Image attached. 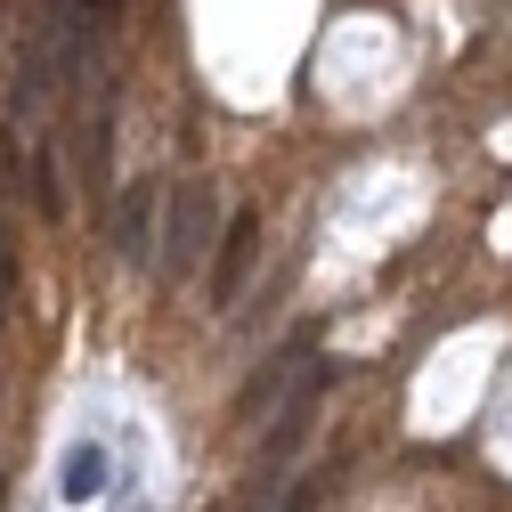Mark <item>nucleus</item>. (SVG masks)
<instances>
[{
    "instance_id": "obj_6",
    "label": "nucleus",
    "mask_w": 512,
    "mask_h": 512,
    "mask_svg": "<svg viewBox=\"0 0 512 512\" xmlns=\"http://www.w3.org/2000/svg\"><path fill=\"white\" fill-rule=\"evenodd\" d=\"M114 9H122V0H74L66 25H57V66H82V49L114 25Z\"/></svg>"
},
{
    "instance_id": "obj_3",
    "label": "nucleus",
    "mask_w": 512,
    "mask_h": 512,
    "mask_svg": "<svg viewBox=\"0 0 512 512\" xmlns=\"http://www.w3.org/2000/svg\"><path fill=\"white\" fill-rule=\"evenodd\" d=\"M252 269H261V212H236L228 236H220V252H212V301H220V309L244 301Z\"/></svg>"
},
{
    "instance_id": "obj_4",
    "label": "nucleus",
    "mask_w": 512,
    "mask_h": 512,
    "mask_svg": "<svg viewBox=\"0 0 512 512\" xmlns=\"http://www.w3.org/2000/svg\"><path fill=\"white\" fill-rule=\"evenodd\" d=\"M301 374H309V350H277V358L236 391V423H244V431H252V423H277V407L301 391Z\"/></svg>"
},
{
    "instance_id": "obj_1",
    "label": "nucleus",
    "mask_w": 512,
    "mask_h": 512,
    "mask_svg": "<svg viewBox=\"0 0 512 512\" xmlns=\"http://www.w3.org/2000/svg\"><path fill=\"white\" fill-rule=\"evenodd\" d=\"M220 187L212 179H179L171 187V212H163V277H187L220 244Z\"/></svg>"
},
{
    "instance_id": "obj_5",
    "label": "nucleus",
    "mask_w": 512,
    "mask_h": 512,
    "mask_svg": "<svg viewBox=\"0 0 512 512\" xmlns=\"http://www.w3.org/2000/svg\"><path fill=\"white\" fill-rule=\"evenodd\" d=\"M155 212H163V179H131V187H122L114 228H106L122 261H139V252H147V228H155Z\"/></svg>"
},
{
    "instance_id": "obj_7",
    "label": "nucleus",
    "mask_w": 512,
    "mask_h": 512,
    "mask_svg": "<svg viewBox=\"0 0 512 512\" xmlns=\"http://www.w3.org/2000/svg\"><path fill=\"white\" fill-rule=\"evenodd\" d=\"M106 480H114V456H106L98 439H82L74 456H66V496H74V504H98V496H106Z\"/></svg>"
},
{
    "instance_id": "obj_2",
    "label": "nucleus",
    "mask_w": 512,
    "mask_h": 512,
    "mask_svg": "<svg viewBox=\"0 0 512 512\" xmlns=\"http://www.w3.org/2000/svg\"><path fill=\"white\" fill-rule=\"evenodd\" d=\"M317 399H326V358H309V374H301V391L277 407V423H269V439H261V456H252V480H277L301 447H309V431H317Z\"/></svg>"
},
{
    "instance_id": "obj_9",
    "label": "nucleus",
    "mask_w": 512,
    "mask_h": 512,
    "mask_svg": "<svg viewBox=\"0 0 512 512\" xmlns=\"http://www.w3.org/2000/svg\"><path fill=\"white\" fill-rule=\"evenodd\" d=\"M0 496H9V488H0Z\"/></svg>"
},
{
    "instance_id": "obj_8",
    "label": "nucleus",
    "mask_w": 512,
    "mask_h": 512,
    "mask_svg": "<svg viewBox=\"0 0 512 512\" xmlns=\"http://www.w3.org/2000/svg\"><path fill=\"white\" fill-rule=\"evenodd\" d=\"M309 504H317V480H301V488H293V496H285L277 512H309Z\"/></svg>"
}]
</instances>
